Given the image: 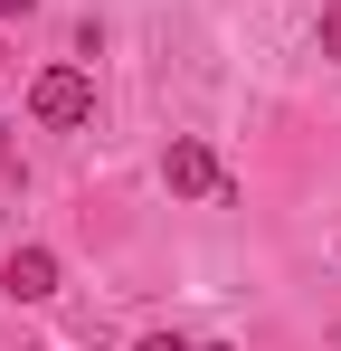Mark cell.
Masks as SVG:
<instances>
[{
  "instance_id": "cell-1",
  "label": "cell",
  "mask_w": 341,
  "mask_h": 351,
  "mask_svg": "<svg viewBox=\"0 0 341 351\" xmlns=\"http://www.w3.org/2000/svg\"><path fill=\"white\" fill-rule=\"evenodd\" d=\"M29 114L48 123V133H76V123H95V76H86V66H38V86H29Z\"/></svg>"
},
{
  "instance_id": "cell-2",
  "label": "cell",
  "mask_w": 341,
  "mask_h": 351,
  "mask_svg": "<svg viewBox=\"0 0 341 351\" xmlns=\"http://www.w3.org/2000/svg\"><path fill=\"white\" fill-rule=\"evenodd\" d=\"M162 180H170V199H218V190H227V162L209 152V143H199V133H170Z\"/></svg>"
},
{
  "instance_id": "cell-3",
  "label": "cell",
  "mask_w": 341,
  "mask_h": 351,
  "mask_svg": "<svg viewBox=\"0 0 341 351\" xmlns=\"http://www.w3.org/2000/svg\"><path fill=\"white\" fill-rule=\"evenodd\" d=\"M0 294H10V304H48V294H57V247H10Z\"/></svg>"
},
{
  "instance_id": "cell-4",
  "label": "cell",
  "mask_w": 341,
  "mask_h": 351,
  "mask_svg": "<svg viewBox=\"0 0 341 351\" xmlns=\"http://www.w3.org/2000/svg\"><path fill=\"white\" fill-rule=\"evenodd\" d=\"M323 58L341 66V0H332V10H323Z\"/></svg>"
},
{
  "instance_id": "cell-5",
  "label": "cell",
  "mask_w": 341,
  "mask_h": 351,
  "mask_svg": "<svg viewBox=\"0 0 341 351\" xmlns=\"http://www.w3.org/2000/svg\"><path fill=\"white\" fill-rule=\"evenodd\" d=\"M133 351H199V342H180V332H142Z\"/></svg>"
},
{
  "instance_id": "cell-6",
  "label": "cell",
  "mask_w": 341,
  "mask_h": 351,
  "mask_svg": "<svg viewBox=\"0 0 341 351\" xmlns=\"http://www.w3.org/2000/svg\"><path fill=\"white\" fill-rule=\"evenodd\" d=\"M29 10H38V0H0V19H29Z\"/></svg>"
},
{
  "instance_id": "cell-7",
  "label": "cell",
  "mask_w": 341,
  "mask_h": 351,
  "mask_svg": "<svg viewBox=\"0 0 341 351\" xmlns=\"http://www.w3.org/2000/svg\"><path fill=\"white\" fill-rule=\"evenodd\" d=\"M0 171H10V123H0Z\"/></svg>"
},
{
  "instance_id": "cell-8",
  "label": "cell",
  "mask_w": 341,
  "mask_h": 351,
  "mask_svg": "<svg viewBox=\"0 0 341 351\" xmlns=\"http://www.w3.org/2000/svg\"><path fill=\"white\" fill-rule=\"evenodd\" d=\"M199 351H227V342H199Z\"/></svg>"
},
{
  "instance_id": "cell-9",
  "label": "cell",
  "mask_w": 341,
  "mask_h": 351,
  "mask_svg": "<svg viewBox=\"0 0 341 351\" xmlns=\"http://www.w3.org/2000/svg\"><path fill=\"white\" fill-rule=\"evenodd\" d=\"M0 66H10V48H0Z\"/></svg>"
}]
</instances>
